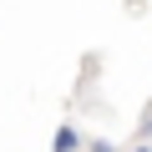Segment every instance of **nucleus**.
Segmentation results:
<instances>
[{"mask_svg":"<svg viewBox=\"0 0 152 152\" xmlns=\"http://www.w3.org/2000/svg\"><path fill=\"white\" fill-rule=\"evenodd\" d=\"M76 147H81V132H76V127H61L56 132V152H76Z\"/></svg>","mask_w":152,"mask_h":152,"instance_id":"1","label":"nucleus"},{"mask_svg":"<svg viewBox=\"0 0 152 152\" xmlns=\"http://www.w3.org/2000/svg\"><path fill=\"white\" fill-rule=\"evenodd\" d=\"M142 137H152V107L142 112Z\"/></svg>","mask_w":152,"mask_h":152,"instance_id":"2","label":"nucleus"},{"mask_svg":"<svg viewBox=\"0 0 152 152\" xmlns=\"http://www.w3.org/2000/svg\"><path fill=\"white\" fill-rule=\"evenodd\" d=\"M137 152H152V147H137Z\"/></svg>","mask_w":152,"mask_h":152,"instance_id":"3","label":"nucleus"}]
</instances>
